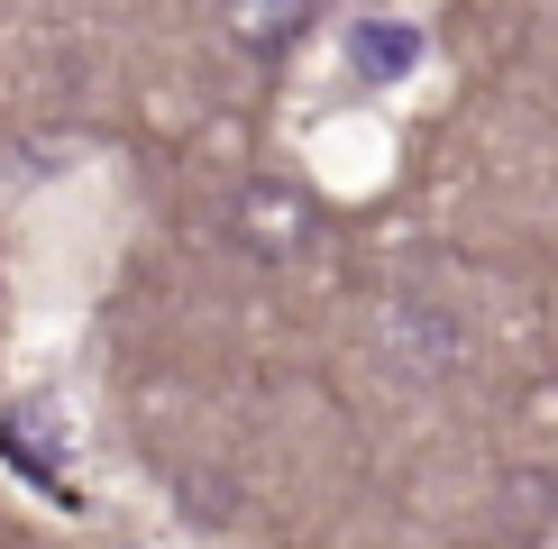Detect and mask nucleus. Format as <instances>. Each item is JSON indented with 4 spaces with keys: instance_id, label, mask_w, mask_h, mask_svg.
Listing matches in <instances>:
<instances>
[{
    "instance_id": "nucleus-1",
    "label": "nucleus",
    "mask_w": 558,
    "mask_h": 549,
    "mask_svg": "<svg viewBox=\"0 0 558 549\" xmlns=\"http://www.w3.org/2000/svg\"><path fill=\"white\" fill-rule=\"evenodd\" d=\"M0 457L56 503H74V412H64V394H19L0 412Z\"/></svg>"
},
{
    "instance_id": "nucleus-2",
    "label": "nucleus",
    "mask_w": 558,
    "mask_h": 549,
    "mask_svg": "<svg viewBox=\"0 0 558 549\" xmlns=\"http://www.w3.org/2000/svg\"><path fill=\"white\" fill-rule=\"evenodd\" d=\"M229 229H239L247 257L284 266V257H302V239H312V202H302L293 183H247V193L229 202Z\"/></svg>"
},
{
    "instance_id": "nucleus-3",
    "label": "nucleus",
    "mask_w": 558,
    "mask_h": 549,
    "mask_svg": "<svg viewBox=\"0 0 558 549\" xmlns=\"http://www.w3.org/2000/svg\"><path fill=\"white\" fill-rule=\"evenodd\" d=\"M412 64H422V28L412 19H385V10H366V19H348V74L357 83H403Z\"/></svg>"
},
{
    "instance_id": "nucleus-4",
    "label": "nucleus",
    "mask_w": 558,
    "mask_h": 549,
    "mask_svg": "<svg viewBox=\"0 0 558 549\" xmlns=\"http://www.w3.org/2000/svg\"><path fill=\"white\" fill-rule=\"evenodd\" d=\"M312 28V0H220V37L239 56H284Z\"/></svg>"
}]
</instances>
